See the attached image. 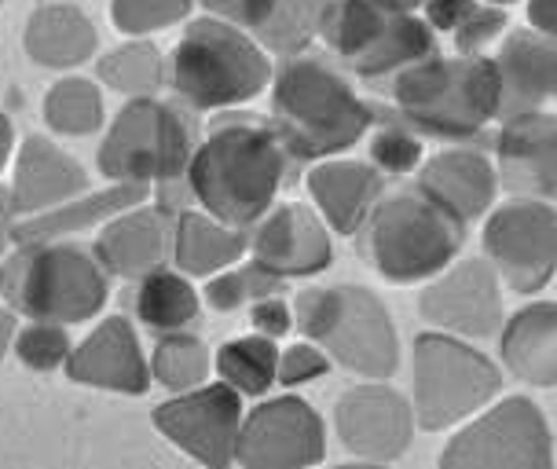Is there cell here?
<instances>
[{"label": "cell", "mask_w": 557, "mask_h": 469, "mask_svg": "<svg viewBox=\"0 0 557 469\" xmlns=\"http://www.w3.org/2000/svg\"><path fill=\"white\" fill-rule=\"evenodd\" d=\"M297 165L283 139L268 122H250L246 114H227L213 122L209 136L187 165L195 206L216 221L253 227L275 206L278 192L290 184Z\"/></svg>", "instance_id": "cell-1"}, {"label": "cell", "mask_w": 557, "mask_h": 469, "mask_svg": "<svg viewBox=\"0 0 557 469\" xmlns=\"http://www.w3.org/2000/svg\"><path fill=\"white\" fill-rule=\"evenodd\" d=\"M377 111L331 59L297 52L272 74V118L283 147L297 165L345 155L374 128Z\"/></svg>", "instance_id": "cell-2"}, {"label": "cell", "mask_w": 557, "mask_h": 469, "mask_svg": "<svg viewBox=\"0 0 557 469\" xmlns=\"http://www.w3.org/2000/svg\"><path fill=\"white\" fill-rule=\"evenodd\" d=\"M393 103L414 133L470 144L503 118L499 66L484 55H430L393 77Z\"/></svg>", "instance_id": "cell-3"}, {"label": "cell", "mask_w": 557, "mask_h": 469, "mask_svg": "<svg viewBox=\"0 0 557 469\" xmlns=\"http://www.w3.org/2000/svg\"><path fill=\"white\" fill-rule=\"evenodd\" d=\"M272 59L243 26L209 15L184 29L169 59V85L191 111H227L272 85Z\"/></svg>", "instance_id": "cell-4"}, {"label": "cell", "mask_w": 557, "mask_h": 469, "mask_svg": "<svg viewBox=\"0 0 557 469\" xmlns=\"http://www.w3.org/2000/svg\"><path fill=\"white\" fill-rule=\"evenodd\" d=\"M360 232V249L374 272L385 283L407 286L441 275L455 261L466 238V224L414 184L396 195H382Z\"/></svg>", "instance_id": "cell-5"}, {"label": "cell", "mask_w": 557, "mask_h": 469, "mask_svg": "<svg viewBox=\"0 0 557 469\" xmlns=\"http://www.w3.org/2000/svg\"><path fill=\"white\" fill-rule=\"evenodd\" d=\"M96 254L70 243H23L0 264V294L29 319L85 323L103 312L111 286Z\"/></svg>", "instance_id": "cell-6"}, {"label": "cell", "mask_w": 557, "mask_h": 469, "mask_svg": "<svg viewBox=\"0 0 557 469\" xmlns=\"http://www.w3.org/2000/svg\"><path fill=\"white\" fill-rule=\"evenodd\" d=\"M294 323L308 342L323 345L331 359L367 382H385L400 367L389 308L363 286H315L297 294Z\"/></svg>", "instance_id": "cell-7"}, {"label": "cell", "mask_w": 557, "mask_h": 469, "mask_svg": "<svg viewBox=\"0 0 557 469\" xmlns=\"http://www.w3.org/2000/svg\"><path fill=\"white\" fill-rule=\"evenodd\" d=\"M323 45L356 77L377 82L436 55V29L385 0H331L320 29Z\"/></svg>", "instance_id": "cell-8"}, {"label": "cell", "mask_w": 557, "mask_h": 469, "mask_svg": "<svg viewBox=\"0 0 557 469\" xmlns=\"http://www.w3.org/2000/svg\"><path fill=\"white\" fill-rule=\"evenodd\" d=\"M198 151V122L181 103H162L154 96H136L117 111L107 128L96 162L111 180H162L187 176V165Z\"/></svg>", "instance_id": "cell-9"}, {"label": "cell", "mask_w": 557, "mask_h": 469, "mask_svg": "<svg viewBox=\"0 0 557 469\" xmlns=\"http://www.w3.org/2000/svg\"><path fill=\"white\" fill-rule=\"evenodd\" d=\"M503 385L499 367L459 334L433 331L414 337V418L425 433L473 418Z\"/></svg>", "instance_id": "cell-10"}, {"label": "cell", "mask_w": 557, "mask_h": 469, "mask_svg": "<svg viewBox=\"0 0 557 469\" xmlns=\"http://www.w3.org/2000/svg\"><path fill=\"white\" fill-rule=\"evenodd\" d=\"M554 462V436L529 396H510L447 441L444 469H546Z\"/></svg>", "instance_id": "cell-11"}, {"label": "cell", "mask_w": 557, "mask_h": 469, "mask_svg": "<svg viewBox=\"0 0 557 469\" xmlns=\"http://www.w3.org/2000/svg\"><path fill=\"white\" fill-rule=\"evenodd\" d=\"M484 254L503 286L540 294L557 272V209L546 198H510L484 221Z\"/></svg>", "instance_id": "cell-12"}, {"label": "cell", "mask_w": 557, "mask_h": 469, "mask_svg": "<svg viewBox=\"0 0 557 469\" xmlns=\"http://www.w3.org/2000/svg\"><path fill=\"white\" fill-rule=\"evenodd\" d=\"M243 393L227 382L198 385L191 393H176L173 400L158 404L151 422L158 433L191 455L195 462L224 469L235 462V444L243 433Z\"/></svg>", "instance_id": "cell-13"}, {"label": "cell", "mask_w": 557, "mask_h": 469, "mask_svg": "<svg viewBox=\"0 0 557 469\" xmlns=\"http://www.w3.org/2000/svg\"><path fill=\"white\" fill-rule=\"evenodd\" d=\"M326 425L312 404L297 396L264 400L243 418L235 462L250 469H301L323 462Z\"/></svg>", "instance_id": "cell-14"}, {"label": "cell", "mask_w": 557, "mask_h": 469, "mask_svg": "<svg viewBox=\"0 0 557 469\" xmlns=\"http://www.w3.org/2000/svg\"><path fill=\"white\" fill-rule=\"evenodd\" d=\"M418 312L436 331L459 337H492L503 331V279L492 261L447 264L418 297Z\"/></svg>", "instance_id": "cell-15"}, {"label": "cell", "mask_w": 557, "mask_h": 469, "mask_svg": "<svg viewBox=\"0 0 557 469\" xmlns=\"http://www.w3.org/2000/svg\"><path fill=\"white\" fill-rule=\"evenodd\" d=\"M337 441L345 452L367 462H393L411 447L414 436V404H407L396 388L382 382L356 385L334 407Z\"/></svg>", "instance_id": "cell-16"}, {"label": "cell", "mask_w": 557, "mask_h": 469, "mask_svg": "<svg viewBox=\"0 0 557 469\" xmlns=\"http://www.w3.org/2000/svg\"><path fill=\"white\" fill-rule=\"evenodd\" d=\"M250 254L268 272L290 279H308L331 268V224L320 217V209H308L297 202L272 206L250 227Z\"/></svg>", "instance_id": "cell-17"}, {"label": "cell", "mask_w": 557, "mask_h": 469, "mask_svg": "<svg viewBox=\"0 0 557 469\" xmlns=\"http://www.w3.org/2000/svg\"><path fill=\"white\" fill-rule=\"evenodd\" d=\"M495 169L499 184L517 198H557V114L540 107L503 118Z\"/></svg>", "instance_id": "cell-18"}, {"label": "cell", "mask_w": 557, "mask_h": 469, "mask_svg": "<svg viewBox=\"0 0 557 469\" xmlns=\"http://www.w3.org/2000/svg\"><path fill=\"white\" fill-rule=\"evenodd\" d=\"M176 243V217L169 209L133 206L125 213L111 217L99 232L92 254L99 264L117 279H144L173 261Z\"/></svg>", "instance_id": "cell-19"}, {"label": "cell", "mask_w": 557, "mask_h": 469, "mask_svg": "<svg viewBox=\"0 0 557 469\" xmlns=\"http://www.w3.org/2000/svg\"><path fill=\"white\" fill-rule=\"evenodd\" d=\"M66 378L77 385L111 388V393L144 396L151 388V363L139 353L133 323L122 316L103 319L66 359Z\"/></svg>", "instance_id": "cell-20"}, {"label": "cell", "mask_w": 557, "mask_h": 469, "mask_svg": "<svg viewBox=\"0 0 557 469\" xmlns=\"http://www.w3.org/2000/svg\"><path fill=\"white\" fill-rule=\"evenodd\" d=\"M418 187L462 224H473L499 195V169L476 147H451L418 165Z\"/></svg>", "instance_id": "cell-21"}, {"label": "cell", "mask_w": 557, "mask_h": 469, "mask_svg": "<svg viewBox=\"0 0 557 469\" xmlns=\"http://www.w3.org/2000/svg\"><path fill=\"white\" fill-rule=\"evenodd\" d=\"M308 195L331 232L356 235L385 195V173L374 162L323 158L308 169Z\"/></svg>", "instance_id": "cell-22"}, {"label": "cell", "mask_w": 557, "mask_h": 469, "mask_svg": "<svg viewBox=\"0 0 557 469\" xmlns=\"http://www.w3.org/2000/svg\"><path fill=\"white\" fill-rule=\"evenodd\" d=\"M503 82V118L557 103V37L513 29L495 55Z\"/></svg>", "instance_id": "cell-23"}, {"label": "cell", "mask_w": 557, "mask_h": 469, "mask_svg": "<svg viewBox=\"0 0 557 469\" xmlns=\"http://www.w3.org/2000/svg\"><path fill=\"white\" fill-rule=\"evenodd\" d=\"M85 187L88 176L74 158L59 151L55 144H48L45 136H26V144L18 147L15 184L8 198H12L15 217H34L77 198Z\"/></svg>", "instance_id": "cell-24"}, {"label": "cell", "mask_w": 557, "mask_h": 469, "mask_svg": "<svg viewBox=\"0 0 557 469\" xmlns=\"http://www.w3.org/2000/svg\"><path fill=\"white\" fill-rule=\"evenodd\" d=\"M147 195H151V184H139V180H117L114 187L88 198H70L63 206H52L45 213H34L26 221H15L12 227V243H55V238L77 235L85 227H96L111 217L125 213L133 206H144Z\"/></svg>", "instance_id": "cell-25"}, {"label": "cell", "mask_w": 557, "mask_h": 469, "mask_svg": "<svg viewBox=\"0 0 557 469\" xmlns=\"http://www.w3.org/2000/svg\"><path fill=\"white\" fill-rule=\"evenodd\" d=\"M499 353L521 382L557 388V301H535L506 319Z\"/></svg>", "instance_id": "cell-26"}, {"label": "cell", "mask_w": 557, "mask_h": 469, "mask_svg": "<svg viewBox=\"0 0 557 469\" xmlns=\"http://www.w3.org/2000/svg\"><path fill=\"white\" fill-rule=\"evenodd\" d=\"M246 249H250V227L224 224L213 213H195V209H184L176 217L173 264L184 275L209 279L232 268Z\"/></svg>", "instance_id": "cell-27"}, {"label": "cell", "mask_w": 557, "mask_h": 469, "mask_svg": "<svg viewBox=\"0 0 557 469\" xmlns=\"http://www.w3.org/2000/svg\"><path fill=\"white\" fill-rule=\"evenodd\" d=\"M26 52L48 70L82 66L96 55V26L74 4H45L26 23Z\"/></svg>", "instance_id": "cell-28"}, {"label": "cell", "mask_w": 557, "mask_h": 469, "mask_svg": "<svg viewBox=\"0 0 557 469\" xmlns=\"http://www.w3.org/2000/svg\"><path fill=\"white\" fill-rule=\"evenodd\" d=\"M136 316L144 326L165 334V331H184L187 323L198 316V291L191 286V275L184 272H158L139 279L136 291Z\"/></svg>", "instance_id": "cell-29"}, {"label": "cell", "mask_w": 557, "mask_h": 469, "mask_svg": "<svg viewBox=\"0 0 557 469\" xmlns=\"http://www.w3.org/2000/svg\"><path fill=\"white\" fill-rule=\"evenodd\" d=\"M216 371H221V382L238 388L243 396H264L268 388L278 382L275 337H264L253 331V334L221 345V353H216Z\"/></svg>", "instance_id": "cell-30"}, {"label": "cell", "mask_w": 557, "mask_h": 469, "mask_svg": "<svg viewBox=\"0 0 557 469\" xmlns=\"http://www.w3.org/2000/svg\"><path fill=\"white\" fill-rule=\"evenodd\" d=\"M331 0H272L264 23L253 29V37L275 55L308 52V45L320 37L323 15Z\"/></svg>", "instance_id": "cell-31"}, {"label": "cell", "mask_w": 557, "mask_h": 469, "mask_svg": "<svg viewBox=\"0 0 557 469\" xmlns=\"http://www.w3.org/2000/svg\"><path fill=\"white\" fill-rule=\"evenodd\" d=\"M99 82L122 96H154L169 82V63L151 41H128L96 63Z\"/></svg>", "instance_id": "cell-32"}, {"label": "cell", "mask_w": 557, "mask_h": 469, "mask_svg": "<svg viewBox=\"0 0 557 469\" xmlns=\"http://www.w3.org/2000/svg\"><path fill=\"white\" fill-rule=\"evenodd\" d=\"M209 367H213V356H209L206 342L184 331H165L151 353L154 382H162L169 393H191V388L206 385Z\"/></svg>", "instance_id": "cell-33"}, {"label": "cell", "mask_w": 557, "mask_h": 469, "mask_svg": "<svg viewBox=\"0 0 557 469\" xmlns=\"http://www.w3.org/2000/svg\"><path fill=\"white\" fill-rule=\"evenodd\" d=\"M45 122L59 136H88L103 125V96L85 77H63L45 99Z\"/></svg>", "instance_id": "cell-34"}, {"label": "cell", "mask_w": 557, "mask_h": 469, "mask_svg": "<svg viewBox=\"0 0 557 469\" xmlns=\"http://www.w3.org/2000/svg\"><path fill=\"white\" fill-rule=\"evenodd\" d=\"M286 279L268 272L264 264H243V268H224V272L209 275L206 283V305L213 308V312H235V308L243 305H253L261 301L268 294H283Z\"/></svg>", "instance_id": "cell-35"}, {"label": "cell", "mask_w": 557, "mask_h": 469, "mask_svg": "<svg viewBox=\"0 0 557 469\" xmlns=\"http://www.w3.org/2000/svg\"><path fill=\"white\" fill-rule=\"evenodd\" d=\"M195 0H111L114 26L128 37H144L191 15Z\"/></svg>", "instance_id": "cell-36"}, {"label": "cell", "mask_w": 557, "mask_h": 469, "mask_svg": "<svg viewBox=\"0 0 557 469\" xmlns=\"http://www.w3.org/2000/svg\"><path fill=\"white\" fill-rule=\"evenodd\" d=\"M371 162L382 169L385 176H407L422 165V139L411 125L385 122L382 128H374L371 136Z\"/></svg>", "instance_id": "cell-37"}, {"label": "cell", "mask_w": 557, "mask_h": 469, "mask_svg": "<svg viewBox=\"0 0 557 469\" xmlns=\"http://www.w3.org/2000/svg\"><path fill=\"white\" fill-rule=\"evenodd\" d=\"M70 334L63 323H45L34 319L29 326H23L15 337V356L23 359L29 371H55L70 359Z\"/></svg>", "instance_id": "cell-38"}, {"label": "cell", "mask_w": 557, "mask_h": 469, "mask_svg": "<svg viewBox=\"0 0 557 469\" xmlns=\"http://www.w3.org/2000/svg\"><path fill=\"white\" fill-rule=\"evenodd\" d=\"M506 29V8L499 4H484L466 18V23L455 29V48H459V55H484L487 45H495L503 37Z\"/></svg>", "instance_id": "cell-39"}, {"label": "cell", "mask_w": 557, "mask_h": 469, "mask_svg": "<svg viewBox=\"0 0 557 469\" xmlns=\"http://www.w3.org/2000/svg\"><path fill=\"white\" fill-rule=\"evenodd\" d=\"M331 371V353L315 342H297L278 356V385H308Z\"/></svg>", "instance_id": "cell-40"}, {"label": "cell", "mask_w": 557, "mask_h": 469, "mask_svg": "<svg viewBox=\"0 0 557 469\" xmlns=\"http://www.w3.org/2000/svg\"><path fill=\"white\" fill-rule=\"evenodd\" d=\"M250 323H253V331L257 334H264V337H286L294 331V308L283 301V294H268L261 297V301H253L250 305Z\"/></svg>", "instance_id": "cell-41"}, {"label": "cell", "mask_w": 557, "mask_h": 469, "mask_svg": "<svg viewBox=\"0 0 557 469\" xmlns=\"http://www.w3.org/2000/svg\"><path fill=\"white\" fill-rule=\"evenodd\" d=\"M198 4H202L209 15L224 18V23H235L253 34V29L264 23L272 0H198Z\"/></svg>", "instance_id": "cell-42"}, {"label": "cell", "mask_w": 557, "mask_h": 469, "mask_svg": "<svg viewBox=\"0 0 557 469\" xmlns=\"http://www.w3.org/2000/svg\"><path fill=\"white\" fill-rule=\"evenodd\" d=\"M476 8H481V0H425V23L433 29H441V34H455L466 18H470Z\"/></svg>", "instance_id": "cell-43"}, {"label": "cell", "mask_w": 557, "mask_h": 469, "mask_svg": "<svg viewBox=\"0 0 557 469\" xmlns=\"http://www.w3.org/2000/svg\"><path fill=\"white\" fill-rule=\"evenodd\" d=\"M529 23L540 34L557 37V0H529Z\"/></svg>", "instance_id": "cell-44"}, {"label": "cell", "mask_w": 557, "mask_h": 469, "mask_svg": "<svg viewBox=\"0 0 557 469\" xmlns=\"http://www.w3.org/2000/svg\"><path fill=\"white\" fill-rule=\"evenodd\" d=\"M12 198H8L4 192H0V254H4V246L12 243Z\"/></svg>", "instance_id": "cell-45"}, {"label": "cell", "mask_w": 557, "mask_h": 469, "mask_svg": "<svg viewBox=\"0 0 557 469\" xmlns=\"http://www.w3.org/2000/svg\"><path fill=\"white\" fill-rule=\"evenodd\" d=\"M12 147H15V128L4 114H0V173H4L8 158H12Z\"/></svg>", "instance_id": "cell-46"}, {"label": "cell", "mask_w": 557, "mask_h": 469, "mask_svg": "<svg viewBox=\"0 0 557 469\" xmlns=\"http://www.w3.org/2000/svg\"><path fill=\"white\" fill-rule=\"evenodd\" d=\"M12 334H15V319H12V312H0V359H4L8 345H12Z\"/></svg>", "instance_id": "cell-47"}, {"label": "cell", "mask_w": 557, "mask_h": 469, "mask_svg": "<svg viewBox=\"0 0 557 469\" xmlns=\"http://www.w3.org/2000/svg\"><path fill=\"white\" fill-rule=\"evenodd\" d=\"M385 4L404 8V12H418V8H425V0H385Z\"/></svg>", "instance_id": "cell-48"}, {"label": "cell", "mask_w": 557, "mask_h": 469, "mask_svg": "<svg viewBox=\"0 0 557 469\" xmlns=\"http://www.w3.org/2000/svg\"><path fill=\"white\" fill-rule=\"evenodd\" d=\"M484 4H499V8H510V4H517V0H484Z\"/></svg>", "instance_id": "cell-49"}, {"label": "cell", "mask_w": 557, "mask_h": 469, "mask_svg": "<svg viewBox=\"0 0 557 469\" xmlns=\"http://www.w3.org/2000/svg\"><path fill=\"white\" fill-rule=\"evenodd\" d=\"M0 4H4V0H0Z\"/></svg>", "instance_id": "cell-50"}]
</instances>
